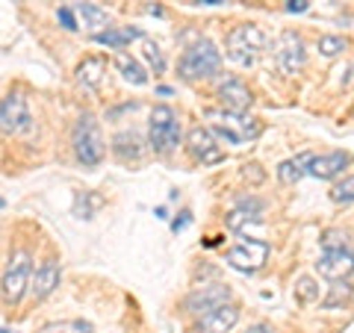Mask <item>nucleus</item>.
Here are the masks:
<instances>
[{"label":"nucleus","mask_w":354,"mask_h":333,"mask_svg":"<svg viewBox=\"0 0 354 333\" xmlns=\"http://www.w3.org/2000/svg\"><path fill=\"white\" fill-rule=\"evenodd\" d=\"M316 269L322 277H328V280H346V277L354 274V251L348 245L346 248H328V251H322Z\"/></svg>","instance_id":"nucleus-11"},{"label":"nucleus","mask_w":354,"mask_h":333,"mask_svg":"<svg viewBox=\"0 0 354 333\" xmlns=\"http://www.w3.org/2000/svg\"><path fill=\"white\" fill-rule=\"evenodd\" d=\"M230 301V289L221 283H209V286H201V289H195L189 298H186V310L189 313H198L204 316L207 310H213L218 304H227Z\"/></svg>","instance_id":"nucleus-15"},{"label":"nucleus","mask_w":354,"mask_h":333,"mask_svg":"<svg viewBox=\"0 0 354 333\" xmlns=\"http://www.w3.org/2000/svg\"><path fill=\"white\" fill-rule=\"evenodd\" d=\"M30 274H32V257L27 248L12 251L6 269H3V280H0V295L6 304H18L24 292L30 289Z\"/></svg>","instance_id":"nucleus-6"},{"label":"nucleus","mask_w":354,"mask_h":333,"mask_svg":"<svg viewBox=\"0 0 354 333\" xmlns=\"http://www.w3.org/2000/svg\"><path fill=\"white\" fill-rule=\"evenodd\" d=\"M239 321V307L236 304H218L198 318V333H230Z\"/></svg>","instance_id":"nucleus-13"},{"label":"nucleus","mask_w":354,"mask_h":333,"mask_svg":"<svg viewBox=\"0 0 354 333\" xmlns=\"http://www.w3.org/2000/svg\"><path fill=\"white\" fill-rule=\"evenodd\" d=\"M71 145L83 165H97L104 160V133L92 113H83L71 130Z\"/></svg>","instance_id":"nucleus-4"},{"label":"nucleus","mask_w":354,"mask_h":333,"mask_svg":"<svg viewBox=\"0 0 354 333\" xmlns=\"http://www.w3.org/2000/svg\"><path fill=\"white\" fill-rule=\"evenodd\" d=\"M319 50H322V57H337V53L346 50V39L342 36H322L319 39Z\"/></svg>","instance_id":"nucleus-28"},{"label":"nucleus","mask_w":354,"mask_h":333,"mask_svg":"<svg viewBox=\"0 0 354 333\" xmlns=\"http://www.w3.org/2000/svg\"><path fill=\"white\" fill-rule=\"evenodd\" d=\"M113 62H115V68L121 71V77H124L127 83H133V86H145V83H148V71L142 68L139 59L130 57L127 50H118Z\"/></svg>","instance_id":"nucleus-21"},{"label":"nucleus","mask_w":354,"mask_h":333,"mask_svg":"<svg viewBox=\"0 0 354 333\" xmlns=\"http://www.w3.org/2000/svg\"><path fill=\"white\" fill-rule=\"evenodd\" d=\"M225 260L239 272H257V269H263V263L269 260V242L245 239V242H239L236 248H230L225 254Z\"/></svg>","instance_id":"nucleus-9"},{"label":"nucleus","mask_w":354,"mask_h":333,"mask_svg":"<svg viewBox=\"0 0 354 333\" xmlns=\"http://www.w3.org/2000/svg\"><path fill=\"white\" fill-rule=\"evenodd\" d=\"M245 333H272V327H269V325H254V327H248Z\"/></svg>","instance_id":"nucleus-32"},{"label":"nucleus","mask_w":354,"mask_h":333,"mask_svg":"<svg viewBox=\"0 0 354 333\" xmlns=\"http://www.w3.org/2000/svg\"><path fill=\"white\" fill-rule=\"evenodd\" d=\"M351 68H354V65H351Z\"/></svg>","instance_id":"nucleus-36"},{"label":"nucleus","mask_w":354,"mask_h":333,"mask_svg":"<svg viewBox=\"0 0 354 333\" xmlns=\"http://www.w3.org/2000/svg\"><path fill=\"white\" fill-rule=\"evenodd\" d=\"M198 3H204V6H218V3H227V0H198Z\"/></svg>","instance_id":"nucleus-34"},{"label":"nucleus","mask_w":354,"mask_h":333,"mask_svg":"<svg viewBox=\"0 0 354 333\" xmlns=\"http://www.w3.org/2000/svg\"><path fill=\"white\" fill-rule=\"evenodd\" d=\"M39 333H95L92 325H86V321H53V325H44Z\"/></svg>","instance_id":"nucleus-26"},{"label":"nucleus","mask_w":354,"mask_h":333,"mask_svg":"<svg viewBox=\"0 0 354 333\" xmlns=\"http://www.w3.org/2000/svg\"><path fill=\"white\" fill-rule=\"evenodd\" d=\"M351 298H354V286H351V283H342V280H334L325 307H328V310H334V307H339V304H348Z\"/></svg>","instance_id":"nucleus-24"},{"label":"nucleus","mask_w":354,"mask_h":333,"mask_svg":"<svg viewBox=\"0 0 354 333\" xmlns=\"http://www.w3.org/2000/svg\"><path fill=\"white\" fill-rule=\"evenodd\" d=\"M274 57H278V65L283 74H295L307 59V48L304 39L298 36L295 30H283L278 39V48H274Z\"/></svg>","instance_id":"nucleus-10"},{"label":"nucleus","mask_w":354,"mask_h":333,"mask_svg":"<svg viewBox=\"0 0 354 333\" xmlns=\"http://www.w3.org/2000/svg\"><path fill=\"white\" fill-rule=\"evenodd\" d=\"M57 18L62 21V27L65 30H80V27H77V18H74V12H71V9H59V12H57Z\"/></svg>","instance_id":"nucleus-30"},{"label":"nucleus","mask_w":354,"mask_h":333,"mask_svg":"<svg viewBox=\"0 0 354 333\" xmlns=\"http://www.w3.org/2000/svg\"><path fill=\"white\" fill-rule=\"evenodd\" d=\"M298 286H301V295H304V298H313V292H310V286H313V283H310V280H301Z\"/></svg>","instance_id":"nucleus-33"},{"label":"nucleus","mask_w":354,"mask_h":333,"mask_svg":"<svg viewBox=\"0 0 354 333\" xmlns=\"http://www.w3.org/2000/svg\"><path fill=\"white\" fill-rule=\"evenodd\" d=\"M313 157H316V153L304 151V153H298V157L281 162V165H278V180H281V183H286V186L298 183L304 174H310V162H313Z\"/></svg>","instance_id":"nucleus-19"},{"label":"nucleus","mask_w":354,"mask_h":333,"mask_svg":"<svg viewBox=\"0 0 354 333\" xmlns=\"http://www.w3.org/2000/svg\"><path fill=\"white\" fill-rule=\"evenodd\" d=\"M346 169H348L346 151H330V153H322V157H313V162H310V174L319 177V180H334Z\"/></svg>","instance_id":"nucleus-16"},{"label":"nucleus","mask_w":354,"mask_h":333,"mask_svg":"<svg viewBox=\"0 0 354 333\" xmlns=\"http://www.w3.org/2000/svg\"><path fill=\"white\" fill-rule=\"evenodd\" d=\"M180 145V118L171 106H153L148 115V148L153 153H171Z\"/></svg>","instance_id":"nucleus-2"},{"label":"nucleus","mask_w":354,"mask_h":333,"mask_svg":"<svg viewBox=\"0 0 354 333\" xmlns=\"http://www.w3.org/2000/svg\"><path fill=\"white\" fill-rule=\"evenodd\" d=\"M322 245H325V251H328V248H346V236H342V233H337V230H328L325 239H322Z\"/></svg>","instance_id":"nucleus-29"},{"label":"nucleus","mask_w":354,"mask_h":333,"mask_svg":"<svg viewBox=\"0 0 354 333\" xmlns=\"http://www.w3.org/2000/svg\"><path fill=\"white\" fill-rule=\"evenodd\" d=\"M209 124L213 130L218 133V139L230 142V145H245V142L257 139L260 136V121L251 118L245 113H227V109H213V113H207Z\"/></svg>","instance_id":"nucleus-3"},{"label":"nucleus","mask_w":354,"mask_h":333,"mask_svg":"<svg viewBox=\"0 0 354 333\" xmlns=\"http://www.w3.org/2000/svg\"><path fill=\"white\" fill-rule=\"evenodd\" d=\"M266 44H269V39H266V32L257 24H239V27H234V30L227 32L225 53H227L230 62L242 65V68H248V65H254V62L263 57Z\"/></svg>","instance_id":"nucleus-1"},{"label":"nucleus","mask_w":354,"mask_h":333,"mask_svg":"<svg viewBox=\"0 0 354 333\" xmlns=\"http://www.w3.org/2000/svg\"><path fill=\"white\" fill-rule=\"evenodd\" d=\"M177 68H180L183 80H207V77L218 74L221 53H218V48L209 39H201V41H195L192 48L183 53Z\"/></svg>","instance_id":"nucleus-5"},{"label":"nucleus","mask_w":354,"mask_h":333,"mask_svg":"<svg viewBox=\"0 0 354 333\" xmlns=\"http://www.w3.org/2000/svg\"><path fill=\"white\" fill-rule=\"evenodd\" d=\"M330 201L334 204H354V174L351 177H342V180L330 189Z\"/></svg>","instance_id":"nucleus-25"},{"label":"nucleus","mask_w":354,"mask_h":333,"mask_svg":"<svg viewBox=\"0 0 354 333\" xmlns=\"http://www.w3.org/2000/svg\"><path fill=\"white\" fill-rule=\"evenodd\" d=\"M59 277H62V272H59L57 260H41L36 269H32V274H30V292H32V298H36V301H44L48 295H53V289L59 286Z\"/></svg>","instance_id":"nucleus-14"},{"label":"nucleus","mask_w":354,"mask_h":333,"mask_svg":"<svg viewBox=\"0 0 354 333\" xmlns=\"http://www.w3.org/2000/svg\"><path fill=\"white\" fill-rule=\"evenodd\" d=\"M186 151H189V157L201 165H218L225 160V151H221L218 139L213 136V130L201 127V124H195L189 133H186Z\"/></svg>","instance_id":"nucleus-8"},{"label":"nucleus","mask_w":354,"mask_h":333,"mask_svg":"<svg viewBox=\"0 0 354 333\" xmlns=\"http://www.w3.org/2000/svg\"><path fill=\"white\" fill-rule=\"evenodd\" d=\"M0 333H9V330H0Z\"/></svg>","instance_id":"nucleus-35"},{"label":"nucleus","mask_w":354,"mask_h":333,"mask_svg":"<svg viewBox=\"0 0 354 333\" xmlns=\"http://www.w3.org/2000/svg\"><path fill=\"white\" fill-rule=\"evenodd\" d=\"M139 39H145L139 27H109V30H104V32H97L95 36V41L106 44V48H124V44L139 41Z\"/></svg>","instance_id":"nucleus-22"},{"label":"nucleus","mask_w":354,"mask_h":333,"mask_svg":"<svg viewBox=\"0 0 354 333\" xmlns=\"http://www.w3.org/2000/svg\"><path fill=\"white\" fill-rule=\"evenodd\" d=\"M77 15H80V24H77V27L88 30L92 36H97V32L109 30V24H113V18H109L106 9H104V6H97V3H92V0H83V3L77 6Z\"/></svg>","instance_id":"nucleus-17"},{"label":"nucleus","mask_w":354,"mask_h":333,"mask_svg":"<svg viewBox=\"0 0 354 333\" xmlns=\"http://www.w3.org/2000/svg\"><path fill=\"white\" fill-rule=\"evenodd\" d=\"M142 50H145V59L151 62L153 74H162V71H165V57H162L160 44H157V41H151V39H142Z\"/></svg>","instance_id":"nucleus-27"},{"label":"nucleus","mask_w":354,"mask_h":333,"mask_svg":"<svg viewBox=\"0 0 354 333\" xmlns=\"http://www.w3.org/2000/svg\"><path fill=\"white\" fill-rule=\"evenodd\" d=\"M216 95H218V101L227 113H245V109L254 104L251 88L242 83L239 77H221V80L216 83Z\"/></svg>","instance_id":"nucleus-12"},{"label":"nucleus","mask_w":354,"mask_h":333,"mask_svg":"<svg viewBox=\"0 0 354 333\" xmlns=\"http://www.w3.org/2000/svg\"><path fill=\"white\" fill-rule=\"evenodd\" d=\"M104 74H106V62L101 57H88L77 65V83L86 88H101Z\"/></svg>","instance_id":"nucleus-20"},{"label":"nucleus","mask_w":354,"mask_h":333,"mask_svg":"<svg viewBox=\"0 0 354 333\" xmlns=\"http://www.w3.org/2000/svg\"><path fill=\"white\" fill-rule=\"evenodd\" d=\"M286 12H307V0H290V3H286Z\"/></svg>","instance_id":"nucleus-31"},{"label":"nucleus","mask_w":354,"mask_h":333,"mask_svg":"<svg viewBox=\"0 0 354 333\" xmlns=\"http://www.w3.org/2000/svg\"><path fill=\"white\" fill-rule=\"evenodd\" d=\"M113 151H115V157L121 162L139 160L142 153H145V148H142V139L136 136V133H118V136L113 139Z\"/></svg>","instance_id":"nucleus-23"},{"label":"nucleus","mask_w":354,"mask_h":333,"mask_svg":"<svg viewBox=\"0 0 354 333\" xmlns=\"http://www.w3.org/2000/svg\"><path fill=\"white\" fill-rule=\"evenodd\" d=\"M0 130L9 136H21V133L32 130V113L24 95H9L0 101Z\"/></svg>","instance_id":"nucleus-7"},{"label":"nucleus","mask_w":354,"mask_h":333,"mask_svg":"<svg viewBox=\"0 0 354 333\" xmlns=\"http://www.w3.org/2000/svg\"><path fill=\"white\" fill-rule=\"evenodd\" d=\"M257 221H263V204L257 201V198H248V201H242L234 213L227 216V227L242 233L248 225H257Z\"/></svg>","instance_id":"nucleus-18"}]
</instances>
